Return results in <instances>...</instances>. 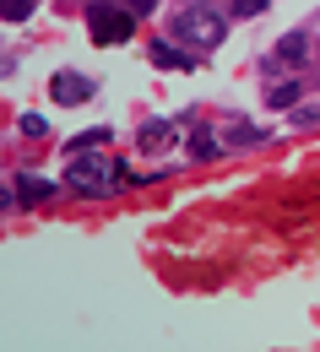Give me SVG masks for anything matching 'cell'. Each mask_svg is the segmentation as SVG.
Wrapping results in <instances>:
<instances>
[{
	"label": "cell",
	"instance_id": "cell-1",
	"mask_svg": "<svg viewBox=\"0 0 320 352\" xmlns=\"http://www.w3.org/2000/svg\"><path fill=\"white\" fill-rule=\"evenodd\" d=\"M223 33H228V22L212 6H201V0H190L180 16H174V28H169V38L184 44V54H212V49L223 44Z\"/></svg>",
	"mask_w": 320,
	"mask_h": 352
},
{
	"label": "cell",
	"instance_id": "cell-2",
	"mask_svg": "<svg viewBox=\"0 0 320 352\" xmlns=\"http://www.w3.org/2000/svg\"><path fill=\"white\" fill-rule=\"evenodd\" d=\"M65 184L76 190V195H114L125 174H120V163H109V157H92V152H65Z\"/></svg>",
	"mask_w": 320,
	"mask_h": 352
},
{
	"label": "cell",
	"instance_id": "cell-3",
	"mask_svg": "<svg viewBox=\"0 0 320 352\" xmlns=\"http://www.w3.org/2000/svg\"><path fill=\"white\" fill-rule=\"evenodd\" d=\"M87 33H92V44H125L136 33V11L125 0H92L87 6Z\"/></svg>",
	"mask_w": 320,
	"mask_h": 352
},
{
	"label": "cell",
	"instance_id": "cell-4",
	"mask_svg": "<svg viewBox=\"0 0 320 352\" xmlns=\"http://www.w3.org/2000/svg\"><path fill=\"white\" fill-rule=\"evenodd\" d=\"M92 92H98V87H92L82 71H60V76L49 82V98H54V103H65V109H71V103H87Z\"/></svg>",
	"mask_w": 320,
	"mask_h": 352
},
{
	"label": "cell",
	"instance_id": "cell-5",
	"mask_svg": "<svg viewBox=\"0 0 320 352\" xmlns=\"http://www.w3.org/2000/svg\"><path fill=\"white\" fill-rule=\"evenodd\" d=\"M277 60H282V65H310V60H315L310 33H282V38H277Z\"/></svg>",
	"mask_w": 320,
	"mask_h": 352
},
{
	"label": "cell",
	"instance_id": "cell-6",
	"mask_svg": "<svg viewBox=\"0 0 320 352\" xmlns=\"http://www.w3.org/2000/svg\"><path fill=\"white\" fill-rule=\"evenodd\" d=\"M109 141H114V125H98V131H82L65 152H98V146H109Z\"/></svg>",
	"mask_w": 320,
	"mask_h": 352
},
{
	"label": "cell",
	"instance_id": "cell-7",
	"mask_svg": "<svg viewBox=\"0 0 320 352\" xmlns=\"http://www.w3.org/2000/svg\"><path fill=\"white\" fill-rule=\"evenodd\" d=\"M169 141H174V125H169V120L141 125V146H147V152H158V146H169Z\"/></svg>",
	"mask_w": 320,
	"mask_h": 352
},
{
	"label": "cell",
	"instance_id": "cell-8",
	"mask_svg": "<svg viewBox=\"0 0 320 352\" xmlns=\"http://www.w3.org/2000/svg\"><path fill=\"white\" fill-rule=\"evenodd\" d=\"M299 92H304V82H277V87L266 92V103H272V109H293Z\"/></svg>",
	"mask_w": 320,
	"mask_h": 352
},
{
	"label": "cell",
	"instance_id": "cell-9",
	"mask_svg": "<svg viewBox=\"0 0 320 352\" xmlns=\"http://www.w3.org/2000/svg\"><path fill=\"white\" fill-rule=\"evenodd\" d=\"M17 195H22V201H49V195H54V184H44V179H33V174H22Z\"/></svg>",
	"mask_w": 320,
	"mask_h": 352
},
{
	"label": "cell",
	"instance_id": "cell-10",
	"mask_svg": "<svg viewBox=\"0 0 320 352\" xmlns=\"http://www.w3.org/2000/svg\"><path fill=\"white\" fill-rule=\"evenodd\" d=\"M152 65H169V71H180V65H190V54H180L174 44H152Z\"/></svg>",
	"mask_w": 320,
	"mask_h": 352
},
{
	"label": "cell",
	"instance_id": "cell-11",
	"mask_svg": "<svg viewBox=\"0 0 320 352\" xmlns=\"http://www.w3.org/2000/svg\"><path fill=\"white\" fill-rule=\"evenodd\" d=\"M33 11H39V0H0V16L6 22H28Z\"/></svg>",
	"mask_w": 320,
	"mask_h": 352
},
{
	"label": "cell",
	"instance_id": "cell-12",
	"mask_svg": "<svg viewBox=\"0 0 320 352\" xmlns=\"http://www.w3.org/2000/svg\"><path fill=\"white\" fill-rule=\"evenodd\" d=\"M223 141H228V146H261L266 135H261V131H250V125H233V131L223 135Z\"/></svg>",
	"mask_w": 320,
	"mask_h": 352
},
{
	"label": "cell",
	"instance_id": "cell-13",
	"mask_svg": "<svg viewBox=\"0 0 320 352\" xmlns=\"http://www.w3.org/2000/svg\"><path fill=\"white\" fill-rule=\"evenodd\" d=\"M288 125H299V131H315V125H320V103H310V109H293V114H288Z\"/></svg>",
	"mask_w": 320,
	"mask_h": 352
},
{
	"label": "cell",
	"instance_id": "cell-14",
	"mask_svg": "<svg viewBox=\"0 0 320 352\" xmlns=\"http://www.w3.org/2000/svg\"><path fill=\"white\" fill-rule=\"evenodd\" d=\"M17 131L28 135V141H39V135L49 131V120H44V114H22V120H17Z\"/></svg>",
	"mask_w": 320,
	"mask_h": 352
},
{
	"label": "cell",
	"instance_id": "cell-15",
	"mask_svg": "<svg viewBox=\"0 0 320 352\" xmlns=\"http://www.w3.org/2000/svg\"><path fill=\"white\" fill-rule=\"evenodd\" d=\"M190 152H195V157H217V141H212L206 131H195V141H190Z\"/></svg>",
	"mask_w": 320,
	"mask_h": 352
},
{
	"label": "cell",
	"instance_id": "cell-16",
	"mask_svg": "<svg viewBox=\"0 0 320 352\" xmlns=\"http://www.w3.org/2000/svg\"><path fill=\"white\" fill-rule=\"evenodd\" d=\"M261 11H266V0H233V16H239V22H244V16H261Z\"/></svg>",
	"mask_w": 320,
	"mask_h": 352
},
{
	"label": "cell",
	"instance_id": "cell-17",
	"mask_svg": "<svg viewBox=\"0 0 320 352\" xmlns=\"http://www.w3.org/2000/svg\"><path fill=\"white\" fill-rule=\"evenodd\" d=\"M125 6H131V11H136V16H147V11H152V6H158V0H125Z\"/></svg>",
	"mask_w": 320,
	"mask_h": 352
},
{
	"label": "cell",
	"instance_id": "cell-18",
	"mask_svg": "<svg viewBox=\"0 0 320 352\" xmlns=\"http://www.w3.org/2000/svg\"><path fill=\"white\" fill-rule=\"evenodd\" d=\"M201 6H206V0H201Z\"/></svg>",
	"mask_w": 320,
	"mask_h": 352
}]
</instances>
